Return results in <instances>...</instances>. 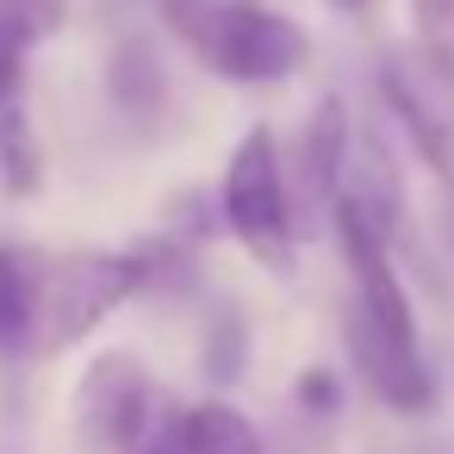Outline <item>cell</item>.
Instances as JSON below:
<instances>
[{
  "instance_id": "obj_14",
  "label": "cell",
  "mask_w": 454,
  "mask_h": 454,
  "mask_svg": "<svg viewBox=\"0 0 454 454\" xmlns=\"http://www.w3.org/2000/svg\"><path fill=\"white\" fill-rule=\"evenodd\" d=\"M131 454H187V435H181V417H156L144 429V442Z\"/></svg>"
},
{
  "instance_id": "obj_12",
  "label": "cell",
  "mask_w": 454,
  "mask_h": 454,
  "mask_svg": "<svg viewBox=\"0 0 454 454\" xmlns=\"http://www.w3.org/2000/svg\"><path fill=\"white\" fill-rule=\"evenodd\" d=\"M411 20H417L429 51L454 57V0H411Z\"/></svg>"
},
{
  "instance_id": "obj_3",
  "label": "cell",
  "mask_w": 454,
  "mask_h": 454,
  "mask_svg": "<svg viewBox=\"0 0 454 454\" xmlns=\"http://www.w3.org/2000/svg\"><path fill=\"white\" fill-rule=\"evenodd\" d=\"M224 218L243 237L249 255H262L274 274H293V206H286V175H280V150L274 137L255 125L231 168H224Z\"/></svg>"
},
{
  "instance_id": "obj_7",
  "label": "cell",
  "mask_w": 454,
  "mask_h": 454,
  "mask_svg": "<svg viewBox=\"0 0 454 454\" xmlns=\"http://www.w3.org/2000/svg\"><path fill=\"white\" fill-rule=\"evenodd\" d=\"M348 355H355L361 380L373 386V398H386L392 411H429V404H435V380H429L417 342L380 336L361 311H348Z\"/></svg>"
},
{
  "instance_id": "obj_4",
  "label": "cell",
  "mask_w": 454,
  "mask_h": 454,
  "mask_svg": "<svg viewBox=\"0 0 454 454\" xmlns=\"http://www.w3.org/2000/svg\"><path fill=\"white\" fill-rule=\"evenodd\" d=\"M156 423V386L137 355H100L75 386V442L88 454H131Z\"/></svg>"
},
{
  "instance_id": "obj_10",
  "label": "cell",
  "mask_w": 454,
  "mask_h": 454,
  "mask_svg": "<svg viewBox=\"0 0 454 454\" xmlns=\"http://www.w3.org/2000/svg\"><path fill=\"white\" fill-rule=\"evenodd\" d=\"M181 435H187V454H262L255 423L224 398H206V404L181 411Z\"/></svg>"
},
{
  "instance_id": "obj_8",
  "label": "cell",
  "mask_w": 454,
  "mask_h": 454,
  "mask_svg": "<svg viewBox=\"0 0 454 454\" xmlns=\"http://www.w3.org/2000/svg\"><path fill=\"white\" fill-rule=\"evenodd\" d=\"M342 156H348V113H342V100H324L305 125V144H299V175H305V193L317 206H336Z\"/></svg>"
},
{
  "instance_id": "obj_1",
  "label": "cell",
  "mask_w": 454,
  "mask_h": 454,
  "mask_svg": "<svg viewBox=\"0 0 454 454\" xmlns=\"http://www.w3.org/2000/svg\"><path fill=\"white\" fill-rule=\"evenodd\" d=\"M168 20L231 82H286L305 63V32L255 0H168Z\"/></svg>"
},
{
  "instance_id": "obj_5",
  "label": "cell",
  "mask_w": 454,
  "mask_h": 454,
  "mask_svg": "<svg viewBox=\"0 0 454 454\" xmlns=\"http://www.w3.org/2000/svg\"><path fill=\"white\" fill-rule=\"evenodd\" d=\"M330 212H336V237H342V255H348V274H355V311H361L380 336L417 342V317H411V299H404V286H398V274H392L386 243H380L342 200H336Z\"/></svg>"
},
{
  "instance_id": "obj_9",
  "label": "cell",
  "mask_w": 454,
  "mask_h": 454,
  "mask_svg": "<svg viewBox=\"0 0 454 454\" xmlns=\"http://www.w3.org/2000/svg\"><path fill=\"white\" fill-rule=\"evenodd\" d=\"M38 342V268L20 249H0V355Z\"/></svg>"
},
{
  "instance_id": "obj_6",
  "label": "cell",
  "mask_w": 454,
  "mask_h": 454,
  "mask_svg": "<svg viewBox=\"0 0 454 454\" xmlns=\"http://www.w3.org/2000/svg\"><path fill=\"white\" fill-rule=\"evenodd\" d=\"M386 100L398 113V125L411 131L417 156L454 187V75H429L417 63H392L386 69Z\"/></svg>"
},
{
  "instance_id": "obj_15",
  "label": "cell",
  "mask_w": 454,
  "mask_h": 454,
  "mask_svg": "<svg viewBox=\"0 0 454 454\" xmlns=\"http://www.w3.org/2000/svg\"><path fill=\"white\" fill-rule=\"evenodd\" d=\"M442 231H448V243H454V187L442 193Z\"/></svg>"
},
{
  "instance_id": "obj_16",
  "label": "cell",
  "mask_w": 454,
  "mask_h": 454,
  "mask_svg": "<svg viewBox=\"0 0 454 454\" xmlns=\"http://www.w3.org/2000/svg\"><path fill=\"white\" fill-rule=\"evenodd\" d=\"M330 7H348V13H355V7H367V0H330Z\"/></svg>"
},
{
  "instance_id": "obj_11",
  "label": "cell",
  "mask_w": 454,
  "mask_h": 454,
  "mask_svg": "<svg viewBox=\"0 0 454 454\" xmlns=\"http://www.w3.org/2000/svg\"><path fill=\"white\" fill-rule=\"evenodd\" d=\"M0 175H7L13 193H38V144H32L26 100H13L0 113Z\"/></svg>"
},
{
  "instance_id": "obj_13",
  "label": "cell",
  "mask_w": 454,
  "mask_h": 454,
  "mask_svg": "<svg viewBox=\"0 0 454 454\" xmlns=\"http://www.w3.org/2000/svg\"><path fill=\"white\" fill-rule=\"evenodd\" d=\"M299 404L305 411H336L342 404V386H336V373H299Z\"/></svg>"
},
{
  "instance_id": "obj_2",
  "label": "cell",
  "mask_w": 454,
  "mask_h": 454,
  "mask_svg": "<svg viewBox=\"0 0 454 454\" xmlns=\"http://www.w3.org/2000/svg\"><path fill=\"white\" fill-rule=\"evenodd\" d=\"M156 280L150 249H119V255H63L38 274V342L32 348H69L82 342L100 317H113L131 293Z\"/></svg>"
}]
</instances>
